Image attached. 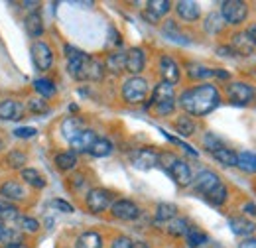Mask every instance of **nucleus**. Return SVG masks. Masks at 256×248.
<instances>
[{"label":"nucleus","mask_w":256,"mask_h":248,"mask_svg":"<svg viewBox=\"0 0 256 248\" xmlns=\"http://www.w3.org/2000/svg\"><path fill=\"white\" fill-rule=\"evenodd\" d=\"M164 34L168 36V38H172L174 42H180V44H188L186 40H184V34L180 32V28H178V24L176 22H166V26H164Z\"/></svg>","instance_id":"ea45409f"},{"label":"nucleus","mask_w":256,"mask_h":248,"mask_svg":"<svg viewBox=\"0 0 256 248\" xmlns=\"http://www.w3.org/2000/svg\"><path fill=\"white\" fill-rule=\"evenodd\" d=\"M26 162H28V158L24 152H20V150H12L8 158H6V164L12 168V170H24V166H26Z\"/></svg>","instance_id":"4c0bfd02"},{"label":"nucleus","mask_w":256,"mask_h":248,"mask_svg":"<svg viewBox=\"0 0 256 248\" xmlns=\"http://www.w3.org/2000/svg\"><path fill=\"white\" fill-rule=\"evenodd\" d=\"M0 195L8 203H12V201H24L26 199V189H24L22 184H18L14 180H8V182H4L0 186Z\"/></svg>","instance_id":"2eb2a0df"},{"label":"nucleus","mask_w":256,"mask_h":248,"mask_svg":"<svg viewBox=\"0 0 256 248\" xmlns=\"http://www.w3.org/2000/svg\"><path fill=\"white\" fill-rule=\"evenodd\" d=\"M146 67V52L142 48H130L126 52V69L132 77H138Z\"/></svg>","instance_id":"9b49d317"},{"label":"nucleus","mask_w":256,"mask_h":248,"mask_svg":"<svg viewBox=\"0 0 256 248\" xmlns=\"http://www.w3.org/2000/svg\"><path fill=\"white\" fill-rule=\"evenodd\" d=\"M176 14L184 22H197L201 16V8L193 0H180V2H176Z\"/></svg>","instance_id":"4468645a"},{"label":"nucleus","mask_w":256,"mask_h":248,"mask_svg":"<svg viewBox=\"0 0 256 248\" xmlns=\"http://www.w3.org/2000/svg\"><path fill=\"white\" fill-rule=\"evenodd\" d=\"M244 32H246V36L250 38V42L254 44V48H256V24H250Z\"/></svg>","instance_id":"5fc2aeb1"},{"label":"nucleus","mask_w":256,"mask_h":248,"mask_svg":"<svg viewBox=\"0 0 256 248\" xmlns=\"http://www.w3.org/2000/svg\"><path fill=\"white\" fill-rule=\"evenodd\" d=\"M34 91L40 94V98H50V96H54L56 94V83L52 81V79H48V77H40V79H36L34 81Z\"/></svg>","instance_id":"5701e85b"},{"label":"nucleus","mask_w":256,"mask_h":248,"mask_svg":"<svg viewBox=\"0 0 256 248\" xmlns=\"http://www.w3.org/2000/svg\"><path fill=\"white\" fill-rule=\"evenodd\" d=\"M0 148H2V142H0Z\"/></svg>","instance_id":"052dcab7"},{"label":"nucleus","mask_w":256,"mask_h":248,"mask_svg":"<svg viewBox=\"0 0 256 248\" xmlns=\"http://www.w3.org/2000/svg\"><path fill=\"white\" fill-rule=\"evenodd\" d=\"M83 130V122L79 120V118H75V116H69V118H65L64 122H62V134H64L65 140H73L79 132Z\"/></svg>","instance_id":"393cba45"},{"label":"nucleus","mask_w":256,"mask_h":248,"mask_svg":"<svg viewBox=\"0 0 256 248\" xmlns=\"http://www.w3.org/2000/svg\"><path fill=\"white\" fill-rule=\"evenodd\" d=\"M124 67H126V52H112L106 56L104 71H108L110 75H120Z\"/></svg>","instance_id":"6ab92c4d"},{"label":"nucleus","mask_w":256,"mask_h":248,"mask_svg":"<svg viewBox=\"0 0 256 248\" xmlns=\"http://www.w3.org/2000/svg\"><path fill=\"white\" fill-rule=\"evenodd\" d=\"M176 130H178L180 136H192L193 132H195V122H193V118L188 116V114L178 116V120H176Z\"/></svg>","instance_id":"c9c22d12"},{"label":"nucleus","mask_w":256,"mask_h":248,"mask_svg":"<svg viewBox=\"0 0 256 248\" xmlns=\"http://www.w3.org/2000/svg\"><path fill=\"white\" fill-rule=\"evenodd\" d=\"M104 77V65L91 58L89 63H87V71H85V81H100Z\"/></svg>","instance_id":"7c9ffc66"},{"label":"nucleus","mask_w":256,"mask_h":248,"mask_svg":"<svg viewBox=\"0 0 256 248\" xmlns=\"http://www.w3.org/2000/svg\"><path fill=\"white\" fill-rule=\"evenodd\" d=\"M242 213H244L246 217L256 218V205L254 203H250V201H248V203H244V205H242Z\"/></svg>","instance_id":"3c124183"},{"label":"nucleus","mask_w":256,"mask_h":248,"mask_svg":"<svg viewBox=\"0 0 256 248\" xmlns=\"http://www.w3.org/2000/svg\"><path fill=\"white\" fill-rule=\"evenodd\" d=\"M56 166L62 170V172H69L77 166V154L67 150V152H62V154L56 156Z\"/></svg>","instance_id":"72a5a7b5"},{"label":"nucleus","mask_w":256,"mask_h":248,"mask_svg":"<svg viewBox=\"0 0 256 248\" xmlns=\"http://www.w3.org/2000/svg\"><path fill=\"white\" fill-rule=\"evenodd\" d=\"M20 176H22V180H24L28 186L36 187V189H44V187H46V178H44L38 170H34V168H24V170L20 172Z\"/></svg>","instance_id":"a878e982"},{"label":"nucleus","mask_w":256,"mask_h":248,"mask_svg":"<svg viewBox=\"0 0 256 248\" xmlns=\"http://www.w3.org/2000/svg\"><path fill=\"white\" fill-rule=\"evenodd\" d=\"M172 10V2L170 0H150L148 2V10H146V18L152 22H158L162 16H166Z\"/></svg>","instance_id":"412c9836"},{"label":"nucleus","mask_w":256,"mask_h":248,"mask_svg":"<svg viewBox=\"0 0 256 248\" xmlns=\"http://www.w3.org/2000/svg\"><path fill=\"white\" fill-rule=\"evenodd\" d=\"M207 199H209L213 205H223L224 201L228 199V189H226V186L221 184L219 187H215V189L207 195Z\"/></svg>","instance_id":"58836bf2"},{"label":"nucleus","mask_w":256,"mask_h":248,"mask_svg":"<svg viewBox=\"0 0 256 248\" xmlns=\"http://www.w3.org/2000/svg\"><path fill=\"white\" fill-rule=\"evenodd\" d=\"M228 226H230L232 234H236V236H244V238L252 236V234H254V230H256V224L248 217L228 218Z\"/></svg>","instance_id":"a211bd4d"},{"label":"nucleus","mask_w":256,"mask_h":248,"mask_svg":"<svg viewBox=\"0 0 256 248\" xmlns=\"http://www.w3.org/2000/svg\"><path fill=\"white\" fill-rule=\"evenodd\" d=\"M75 248H102V238L95 230H87V232L79 234Z\"/></svg>","instance_id":"4be33fe9"},{"label":"nucleus","mask_w":256,"mask_h":248,"mask_svg":"<svg viewBox=\"0 0 256 248\" xmlns=\"http://www.w3.org/2000/svg\"><path fill=\"white\" fill-rule=\"evenodd\" d=\"M186 69H188V77H190V79L201 81V79H209V77H213V69L201 65V63H188Z\"/></svg>","instance_id":"c756f323"},{"label":"nucleus","mask_w":256,"mask_h":248,"mask_svg":"<svg viewBox=\"0 0 256 248\" xmlns=\"http://www.w3.org/2000/svg\"><path fill=\"white\" fill-rule=\"evenodd\" d=\"M110 215L118 220H134L140 215V209L134 201L130 199H118L110 205Z\"/></svg>","instance_id":"0eeeda50"},{"label":"nucleus","mask_w":256,"mask_h":248,"mask_svg":"<svg viewBox=\"0 0 256 248\" xmlns=\"http://www.w3.org/2000/svg\"><path fill=\"white\" fill-rule=\"evenodd\" d=\"M176 217H178V207L174 203H160L156 207V220L168 222V220H172Z\"/></svg>","instance_id":"f704fd0d"},{"label":"nucleus","mask_w":256,"mask_h":248,"mask_svg":"<svg viewBox=\"0 0 256 248\" xmlns=\"http://www.w3.org/2000/svg\"><path fill=\"white\" fill-rule=\"evenodd\" d=\"M85 205L91 213H102L112 205V193L102 187H93L85 197Z\"/></svg>","instance_id":"39448f33"},{"label":"nucleus","mask_w":256,"mask_h":248,"mask_svg":"<svg viewBox=\"0 0 256 248\" xmlns=\"http://www.w3.org/2000/svg\"><path fill=\"white\" fill-rule=\"evenodd\" d=\"M203 146L213 154V152H217L219 148H223L224 144L219 136H215L213 132H207V134H205V138H203Z\"/></svg>","instance_id":"a19ab883"},{"label":"nucleus","mask_w":256,"mask_h":248,"mask_svg":"<svg viewBox=\"0 0 256 248\" xmlns=\"http://www.w3.org/2000/svg\"><path fill=\"white\" fill-rule=\"evenodd\" d=\"M132 244H134V240H132L130 236H124V234H120V236H116V238L112 240L110 248H132Z\"/></svg>","instance_id":"09e8293b"},{"label":"nucleus","mask_w":256,"mask_h":248,"mask_svg":"<svg viewBox=\"0 0 256 248\" xmlns=\"http://www.w3.org/2000/svg\"><path fill=\"white\" fill-rule=\"evenodd\" d=\"M24 26H26L28 34L34 36V38H40V36L44 34V22H42V16H40L38 12H32V14L26 18Z\"/></svg>","instance_id":"473e14b6"},{"label":"nucleus","mask_w":256,"mask_h":248,"mask_svg":"<svg viewBox=\"0 0 256 248\" xmlns=\"http://www.w3.org/2000/svg\"><path fill=\"white\" fill-rule=\"evenodd\" d=\"M132 166L138 170H152L158 166V152L152 148H140L132 154Z\"/></svg>","instance_id":"ddd939ff"},{"label":"nucleus","mask_w":256,"mask_h":248,"mask_svg":"<svg viewBox=\"0 0 256 248\" xmlns=\"http://www.w3.org/2000/svg\"><path fill=\"white\" fill-rule=\"evenodd\" d=\"M158 69H160V75H162V81H164V83L176 85V83L180 81V77H182V69H180V65L176 63V60H172L170 56H162Z\"/></svg>","instance_id":"9d476101"},{"label":"nucleus","mask_w":256,"mask_h":248,"mask_svg":"<svg viewBox=\"0 0 256 248\" xmlns=\"http://www.w3.org/2000/svg\"><path fill=\"white\" fill-rule=\"evenodd\" d=\"M132 248H148V244H146V242H134Z\"/></svg>","instance_id":"13d9d810"},{"label":"nucleus","mask_w":256,"mask_h":248,"mask_svg":"<svg viewBox=\"0 0 256 248\" xmlns=\"http://www.w3.org/2000/svg\"><path fill=\"white\" fill-rule=\"evenodd\" d=\"M28 108L32 110L34 114H44V112H48V102L44 98H30L28 100Z\"/></svg>","instance_id":"a18cd8bd"},{"label":"nucleus","mask_w":256,"mask_h":248,"mask_svg":"<svg viewBox=\"0 0 256 248\" xmlns=\"http://www.w3.org/2000/svg\"><path fill=\"white\" fill-rule=\"evenodd\" d=\"M230 50L236 56H240V58H250V56H254L256 52L254 44L250 42V38L246 36V32H234L230 36Z\"/></svg>","instance_id":"1a4fd4ad"},{"label":"nucleus","mask_w":256,"mask_h":248,"mask_svg":"<svg viewBox=\"0 0 256 248\" xmlns=\"http://www.w3.org/2000/svg\"><path fill=\"white\" fill-rule=\"evenodd\" d=\"M54 209H58V211H62V213H73V207L67 203V201H64V199H54L52 203H50Z\"/></svg>","instance_id":"8fccbe9b"},{"label":"nucleus","mask_w":256,"mask_h":248,"mask_svg":"<svg viewBox=\"0 0 256 248\" xmlns=\"http://www.w3.org/2000/svg\"><path fill=\"white\" fill-rule=\"evenodd\" d=\"M224 24L238 26L248 18V6L242 0H224L221 2V12Z\"/></svg>","instance_id":"7ed1b4c3"},{"label":"nucleus","mask_w":256,"mask_h":248,"mask_svg":"<svg viewBox=\"0 0 256 248\" xmlns=\"http://www.w3.org/2000/svg\"><path fill=\"white\" fill-rule=\"evenodd\" d=\"M168 172H170L172 180H174L178 186L188 187L193 182L192 168H190V164H188V162H184V160H180V158H178V160L172 164V168H170Z\"/></svg>","instance_id":"f8f14e48"},{"label":"nucleus","mask_w":256,"mask_h":248,"mask_svg":"<svg viewBox=\"0 0 256 248\" xmlns=\"http://www.w3.org/2000/svg\"><path fill=\"white\" fill-rule=\"evenodd\" d=\"M30 54H32V62L34 65L40 69V71H48L52 69L54 65V52L52 48L46 44V42H34L32 48H30Z\"/></svg>","instance_id":"423d86ee"},{"label":"nucleus","mask_w":256,"mask_h":248,"mask_svg":"<svg viewBox=\"0 0 256 248\" xmlns=\"http://www.w3.org/2000/svg\"><path fill=\"white\" fill-rule=\"evenodd\" d=\"M166 100H176V91H174V85L162 81L154 87V93H152V98H150V106H156V104L166 102Z\"/></svg>","instance_id":"aec40b11"},{"label":"nucleus","mask_w":256,"mask_h":248,"mask_svg":"<svg viewBox=\"0 0 256 248\" xmlns=\"http://www.w3.org/2000/svg\"><path fill=\"white\" fill-rule=\"evenodd\" d=\"M96 138H98V136H96L93 130L83 128V130L69 142V144H71V152H75V154H77V152H89V148L93 146V142H95Z\"/></svg>","instance_id":"f3484780"},{"label":"nucleus","mask_w":256,"mask_h":248,"mask_svg":"<svg viewBox=\"0 0 256 248\" xmlns=\"http://www.w3.org/2000/svg\"><path fill=\"white\" fill-rule=\"evenodd\" d=\"M238 248H256V238H254V236H248V238H244V240L238 244Z\"/></svg>","instance_id":"864d4df0"},{"label":"nucleus","mask_w":256,"mask_h":248,"mask_svg":"<svg viewBox=\"0 0 256 248\" xmlns=\"http://www.w3.org/2000/svg\"><path fill=\"white\" fill-rule=\"evenodd\" d=\"M166 230H168V234H172V236H186V232L190 230V226H188V220L186 218H172V220H168V224H166Z\"/></svg>","instance_id":"2f4dec72"},{"label":"nucleus","mask_w":256,"mask_h":248,"mask_svg":"<svg viewBox=\"0 0 256 248\" xmlns=\"http://www.w3.org/2000/svg\"><path fill=\"white\" fill-rule=\"evenodd\" d=\"M205 32L207 34H213V36H217V34H221L224 28V20L223 16L219 14V12H211V14H207V18H205Z\"/></svg>","instance_id":"cd10ccee"},{"label":"nucleus","mask_w":256,"mask_h":248,"mask_svg":"<svg viewBox=\"0 0 256 248\" xmlns=\"http://www.w3.org/2000/svg\"><path fill=\"white\" fill-rule=\"evenodd\" d=\"M217 54L223 56V58H234V56H236V54L230 50V46H219V48H217Z\"/></svg>","instance_id":"603ef678"},{"label":"nucleus","mask_w":256,"mask_h":248,"mask_svg":"<svg viewBox=\"0 0 256 248\" xmlns=\"http://www.w3.org/2000/svg\"><path fill=\"white\" fill-rule=\"evenodd\" d=\"M0 242H4V244L22 242V232L20 230H14V228H4L2 230V236H0Z\"/></svg>","instance_id":"37998d69"},{"label":"nucleus","mask_w":256,"mask_h":248,"mask_svg":"<svg viewBox=\"0 0 256 248\" xmlns=\"http://www.w3.org/2000/svg\"><path fill=\"white\" fill-rule=\"evenodd\" d=\"M236 168H238L240 172H244V174L254 176L256 174V154H252V152H238Z\"/></svg>","instance_id":"b1692460"},{"label":"nucleus","mask_w":256,"mask_h":248,"mask_svg":"<svg viewBox=\"0 0 256 248\" xmlns=\"http://www.w3.org/2000/svg\"><path fill=\"white\" fill-rule=\"evenodd\" d=\"M148 91H150V87H148V81L144 77H130L122 83L120 93L128 104H138V102H144Z\"/></svg>","instance_id":"f03ea898"},{"label":"nucleus","mask_w":256,"mask_h":248,"mask_svg":"<svg viewBox=\"0 0 256 248\" xmlns=\"http://www.w3.org/2000/svg\"><path fill=\"white\" fill-rule=\"evenodd\" d=\"M152 108L156 110L158 116H168V114H172L176 110V100H166V102H160V104H156Z\"/></svg>","instance_id":"49530a36"},{"label":"nucleus","mask_w":256,"mask_h":248,"mask_svg":"<svg viewBox=\"0 0 256 248\" xmlns=\"http://www.w3.org/2000/svg\"><path fill=\"white\" fill-rule=\"evenodd\" d=\"M2 248H28V244H24V242H16V244H4Z\"/></svg>","instance_id":"4d7b16f0"},{"label":"nucleus","mask_w":256,"mask_h":248,"mask_svg":"<svg viewBox=\"0 0 256 248\" xmlns=\"http://www.w3.org/2000/svg\"><path fill=\"white\" fill-rule=\"evenodd\" d=\"M18 217V207L14 203H8L4 199H0V220L2 218H16Z\"/></svg>","instance_id":"c03bdc74"},{"label":"nucleus","mask_w":256,"mask_h":248,"mask_svg":"<svg viewBox=\"0 0 256 248\" xmlns=\"http://www.w3.org/2000/svg\"><path fill=\"white\" fill-rule=\"evenodd\" d=\"M16 222H18V224H20V228H22V230H26V232H38V230H40V222L32 217L18 215V217H16Z\"/></svg>","instance_id":"79ce46f5"},{"label":"nucleus","mask_w":256,"mask_h":248,"mask_svg":"<svg viewBox=\"0 0 256 248\" xmlns=\"http://www.w3.org/2000/svg\"><path fill=\"white\" fill-rule=\"evenodd\" d=\"M213 158L219 162V164H223L224 168H236V158H238V152H234V150H230V148H219L217 152H213Z\"/></svg>","instance_id":"bb28decb"},{"label":"nucleus","mask_w":256,"mask_h":248,"mask_svg":"<svg viewBox=\"0 0 256 248\" xmlns=\"http://www.w3.org/2000/svg\"><path fill=\"white\" fill-rule=\"evenodd\" d=\"M224 94H226V98L232 104L244 106V104L252 102V98H254V87L248 85V83H244V81H234V83H228L224 87Z\"/></svg>","instance_id":"20e7f679"},{"label":"nucleus","mask_w":256,"mask_h":248,"mask_svg":"<svg viewBox=\"0 0 256 248\" xmlns=\"http://www.w3.org/2000/svg\"><path fill=\"white\" fill-rule=\"evenodd\" d=\"M186 240H188V246L190 248H199L207 242V236L205 232H201L199 228H190L186 232Z\"/></svg>","instance_id":"e433bc0d"},{"label":"nucleus","mask_w":256,"mask_h":248,"mask_svg":"<svg viewBox=\"0 0 256 248\" xmlns=\"http://www.w3.org/2000/svg\"><path fill=\"white\" fill-rule=\"evenodd\" d=\"M24 114V106L14 98L0 100V120H20Z\"/></svg>","instance_id":"dca6fc26"},{"label":"nucleus","mask_w":256,"mask_h":248,"mask_svg":"<svg viewBox=\"0 0 256 248\" xmlns=\"http://www.w3.org/2000/svg\"><path fill=\"white\" fill-rule=\"evenodd\" d=\"M89 154L95 158H106L112 154V142L108 138H96L93 146L89 148Z\"/></svg>","instance_id":"c85d7f7f"},{"label":"nucleus","mask_w":256,"mask_h":248,"mask_svg":"<svg viewBox=\"0 0 256 248\" xmlns=\"http://www.w3.org/2000/svg\"><path fill=\"white\" fill-rule=\"evenodd\" d=\"M36 134H38V130H36L34 126H22V128H16V130H14V136H16V138H24V140L34 138Z\"/></svg>","instance_id":"de8ad7c7"},{"label":"nucleus","mask_w":256,"mask_h":248,"mask_svg":"<svg viewBox=\"0 0 256 248\" xmlns=\"http://www.w3.org/2000/svg\"><path fill=\"white\" fill-rule=\"evenodd\" d=\"M223 184L221 182V178L215 174V172H211V170H203V172H199L197 174V178L193 180V186H195V189L201 193V195H209L215 187H219Z\"/></svg>","instance_id":"6e6552de"},{"label":"nucleus","mask_w":256,"mask_h":248,"mask_svg":"<svg viewBox=\"0 0 256 248\" xmlns=\"http://www.w3.org/2000/svg\"><path fill=\"white\" fill-rule=\"evenodd\" d=\"M2 230H4V226H2V222H0V236H2Z\"/></svg>","instance_id":"bf43d9fd"},{"label":"nucleus","mask_w":256,"mask_h":248,"mask_svg":"<svg viewBox=\"0 0 256 248\" xmlns=\"http://www.w3.org/2000/svg\"><path fill=\"white\" fill-rule=\"evenodd\" d=\"M213 75H215V77H219V79H228V77H230L224 69H213Z\"/></svg>","instance_id":"6e6d98bb"},{"label":"nucleus","mask_w":256,"mask_h":248,"mask_svg":"<svg viewBox=\"0 0 256 248\" xmlns=\"http://www.w3.org/2000/svg\"><path fill=\"white\" fill-rule=\"evenodd\" d=\"M178 104L186 110L188 116H205L221 104V93L213 83H199L192 89L182 91Z\"/></svg>","instance_id":"f257e3e1"}]
</instances>
